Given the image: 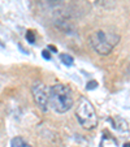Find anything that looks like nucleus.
<instances>
[{
	"mask_svg": "<svg viewBox=\"0 0 130 147\" xmlns=\"http://www.w3.org/2000/svg\"><path fill=\"white\" fill-rule=\"evenodd\" d=\"M48 106L57 113H65L73 106V91L68 85L56 83L48 92Z\"/></svg>",
	"mask_w": 130,
	"mask_h": 147,
	"instance_id": "nucleus-1",
	"label": "nucleus"
},
{
	"mask_svg": "<svg viewBox=\"0 0 130 147\" xmlns=\"http://www.w3.org/2000/svg\"><path fill=\"white\" fill-rule=\"evenodd\" d=\"M120 40V35L116 33H108L104 30H98L90 36V43L92 48L99 55H108L116 47Z\"/></svg>",
	"mask_w": 130,
	"mask_h": 147,
	"instance_id": "nucleus-2",
	"label": "nucleus"
},
{
	"mask_svg": "<svg viewBox=\"0 0 130 147\" xmlns=\"http://www.w3.org/2000/svg\"><path fill=\"white\" fill-rule=\"evenodd\" d=\"M75 117L81 126L85 129H95L98 125V116L92 107L91 102L86 98H81L78 103L77 108H75Z\"/></svg>",
	"mask_w": 130,
	"mask_h": 147,
	"instance_id": "nucleus-3",
	"label": "nucleus"
},
{
	"mask_svg": "<svg viewBox=\"0 0 130 147\" xmlns=\"http://www.w3.org/2000/svg\"><path fill=\"white\" fill-rule=\"evenodd\" d=\"M31 91H33V96L36 106L43 112H46L48 109V92H50V89L43 82L36 81L31 86Z\"/></svg>",
	"mask_w": 130,
	"mask_h": 147,
	"instance_id": "nucleus-4",
	"label": "nucleus"
},
{
	"mask_svg": "<svg viewBox=\"0 0 130 147\" xmlns=\"http://www.w3.org/2000/svg\"><path fill=\"white\" fill-rule=\"evenodd\" d=\"M60 60L63 61V64H65L67 67H70V65H73V57L70 55H68V53H61L60 55Z\"/></svg>",
	"mask_w": 130,
	"mask_h": 147,
	"instance_id": "nucleus-5",
	"label": "nucleus"
},
{
	"mask_svg": "<svg viewBox=\"0 0 130 147\" xmlns=\"http://www.w3.org/2000/svg\"><path fill=\"white\" fill-rule=\"evenodd\" d=\"M26 39H28L29 43H31V45H34L35 43V34H34V31L29 30L28 33H26Z\"/></svg>",
	"mask_w": 130,
	"mask_h": 147,
	"instance_id": "nucleus-6",
	"label": "nucleus"
},
{
	"mask_svg": "<svg viewBox=\"0 0 130 147\" xmlns=\"http://www.w3.org/2000/svg\"><path fill=\"white\" fill-rule=\"evenodd\" d=\"M17 143H18V147H31L29 143L24 142V139L21 138V137H18V142H17Z\"/></svg>",
	"mask_w": 130,
	"mask_h": 147,
	"instance_id": "nucleus-7",
	"label": "nucleus"
},
{
	"mask_svg": "<svg viewBox=\"0 0 130 147\" xmlns=\"http://www.w3.org/2000/svg\"><path fill=\"white\" fill-rule=\"evenodd\" d=\"M96 86H98V83L95 82V81H91V82L87 83L86 89H87V90H92V89H96Z\"/></svg>",
	"mask_w": 130,
	"mask_h": 147,
	"instance_id": "nucleus-8",
	"label": "nucleus"
},
{
	"mask_svg": "<svg viewBox=\"0 0 130 147\" xmlns=\"http://www.w3.org/2000/svg\"><path fill=\"white\" fill-rule=\"evenodd\" d=\"M42 56H43V57H44L46 60H51V55H50V52H48L47 50L42 52Z\"/></svg>",
	"mask_w": 130,
	"mask_h": 147,
	"instance_id": "nucleus-9",
	"label": "nucleus"
},
{
	"mask_svg": "<svg viewBox=\"0 0 130 147\" xmlns=\"http://www.w3.org/2000/svg\"><path fill=\"white\" fill-rule=\"evenodd\" d=\"M11 147H17V138H13L12 139V146Z\"/></svg>",
	"mask_w": 130,
	"mask_h": 147,
	"instance_id": "nucleus-10",
	"label": "nucleus"
},
{
	"mask_svg": "<svg viewBox=\"0 0 130 147\" xmlns=\"http://www.w3.org/2000/svg\"><path fill=\"white\" fill-rule=\"evenodd\" d=\"M48 48H50L51 51H53V52H56V51H57V50H56V47H53V46H48Z\"/></svg>",
	"mask_w": 130,
	"mask_h": 147,
	"instance_id": "nucleus-11",
	"label": "nucleus"
},
{
	"mask_svg": "<svg viewBox=\"0 0 130 147\" xmlns=\"http://www.w3.org/2000/svg\"><path fill=\"white\" fill-rule=\"evenodd\" d=\"M124 147H130V143H125V144H124Z\"/></svg>",
	"mask_w": 130,
	"mask_h": 147,
	"instance_id": "nucleus-12",
	"label": "nucleus"
},
{
	"mask_svg": "<svg viewBox=\"0 0 130 147\" xmlns=\"http://www.w3.org/2000/svg\"><path fill=\"white\" fill-rule=\"evenodd\" d=\"M0 46H4V43H3V42H1V40H0Z\"/></svg>",
	"mask_w": 130,
	"mask_h": 147,
	"instance_id": "nucleus-13",
	"label": "nucleus"
}]
</instances>
